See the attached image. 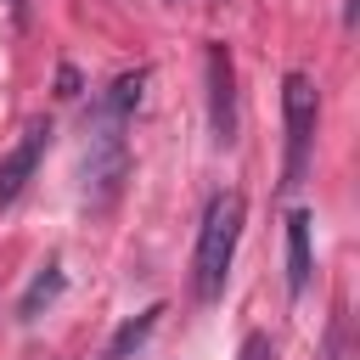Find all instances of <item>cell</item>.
I'll return each mask as SVG.
<instances>
[{"mask_svg": "<svg viewBox=\"0 0 360 360\" xmlns=\"http://www.w3.org/2000/svg\"><path fill=\"white\" fill-rule=\"evenodd\" d=\"M56 84H62V96H79V73H73V68H62V79H56Z\"/></svg>", "mask_w": 360, "mask_h": 360, "instance_id": "cell-12", "label": "cell"}, {"mask_svg": "<svg viewBox=\"0 0 360 360\" xmlns=\"http://www.w3.org/2000/svg\"><path fill=\"white\" fill-rule=\"evenodd\" d=\"M62 287H68V276H62V264L51 259V264L22 287V298H17V321H39V309H51V304L62 298Z\"/></svg>", "mask_w": 360, "mask_h": 360, "instance_id": "cell-8", "label": "cell"}, {"mask_svg": "<svg viewBox=\"0 0 360 360\" xmlns=\"http://www.w3.org/2000/svg\"><path fill=\"white\" fill-rule=\"evenodd\" d=\"M84 169H79V191L90 208H107L124 180H129V146H124V129L118 124H90L84 118Z\"/></svg>", "mask_w": 360, "mask_h": 360, "instance_id": "cell-2", "label": "cell"}, {"mask_svg": "<svg viewBox=\"0 0 360 360\" xmlns=\"http://www.w3.org/2000/svg\"><path fill=\"white\" fill-rule=\"evenodd\" d=\"M236 236H242V197L236 191L208 197L202 225H197V253H191V292L202 304H214L225 292V276H231V259H236Z\"/></svg>", "mask_w": 360, "mask_h": 360, "instance_id": "cell-1", "label": "cell"}, {"mask_svg": "<svg viewBox=\"0 0 360 360\" xmlns=\"http://www.w3.org/2000/svg\"><path fill=\"white\" fill-rule=\"evenodd\" d=\"M6 6H11V17H17V22H28V0H6Z\"/></svg>", "mask_w": 360, "mask_h": 360, "instance_id": "cell-13", "label": "cell"}, {"mask_svg": "<svg viewBox=\"0 0 360 360\" xmlns=\"http://www.w3.org/2000/svg\"><path fill=\"white\" fill-rule=\"evenodd\" d=\"M163 315H169V309H163V304H152V309H141L135 321H124V326L112 332V343H107V354H101V360H129V354L158 332V321H163Z\"/></svg>", "mask_w": 360, "mask_h": 360, "instance_id": "cell-9", "label": "cell"}, {"mask_svg": "<svg viewBox=\"0 0 360 360\" xmlns=\"http://www.w3.org/2000/svg\"><path fill=\"white\" fill-rule=\"evenodd\" d=\"M202 68H208V129L219 146H231L236 141V62L219 39H208Z\"/></svg>", "mask_w": 360, "mask_h": 360, "instance_id": "cell-4", "label": "cell"}, {"mask_svg": "<svg viewBox=\"0 0 360 360\" xmlns=\"http://www.w3.org/2000/svg\"><path fill=\"white\" fill-rule=\"evenodd\" d=\"M45 146H51V124H45V118H34V124L22 129V141L0 158V208H11V202L22 197V186L34 180V169H39Z\"/></svg>", "mask_w": 360, "mask_h": 360, "instance_id": "cell-5", "label": "cell"}, {"mask_svg": "<svg viewBox=\"0 0 360 360\" xmlns=\"http://www.w3.org/2000/svg\"><path fill=\"white\" fill-rule=\"evenodd\" d=\"M236 360H276V349H270V338H264V332H248Z\"/></svg>", "mask_w": 360, "mask_h": 360, "instance_id": "cell-10", "label": "cell"}, {"mask_svg": "<svg viewBox=\"0 0 360 360\" xmlns=\"http://www.w3.org/2000/svg\"><path fill=\"white\" fill-rule=\"evenodd\" d=\"M309 208H292L287 214V292L292 298H304V287H309V270H315V259H309Z\"/></svg>", "mask_w": 360, "mask_h": 360, "instance_id": "cell-7", "label": "cell"}, {"mask_svg": "<svg viewBox=\"0 0 360 360\" xmlns=\"http://www.w3.org/2000/svg\"><path fill=\"white\" fill-rule=\"evenodd\" d=\"M326 360H343V321H332L326 332Z\"/></svg>", "mask_w": 360, "mask_h": 360, "instance_id": "cell-11", "label": "cell"}, {"mask_svg": "<svg viewBox=\"0 0 360 360\" xmlns=\"http://www.w3.org/2000/svg\"><path fill=\"white\" fill-rule=\"evenodd\" d=\"M141 90H146V68L118 73V79H112V84L96 96L90 124H118V129H129V118H135V107H141Z\"/></svg>", "mask_w": 360, "mask_h": 360, "instance_id": "cell-6", "label": "cell"}, {"mask_svg": "<svg viewBox=\"0 0 360 360\" xmlns=\"http://www.w3.org/2000/svg\"><path fill=\"white\" fill-rule=\"evenodd\" d=\"M281 118H287V169L281 186L298 191L304 169H309V146H315V118H321V90L309 73H287L281 79Z\"/></svg>", "mask_w": 360, "mask_h": 360, "instance_id": "cell-3", "label": "cell"}]
</instances>
